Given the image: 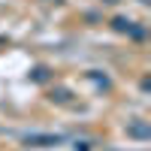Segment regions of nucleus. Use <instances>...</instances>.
Masks as SVG:
<instances>
[{
  "mask_svg": "<svg viewBox=\"0 0 151 151\" xmlns=\"http://www.w3.org/2000/svg\"><path fill=\"white\" fill-rule=\"evenodd\" d=\"M142 3H148V0H142Z\"/></svg>",
  "mask_w": 151,
  "mask_h": 151,
  "instance_id": "1",
  "label": "nucleus"
}]
</instances>
